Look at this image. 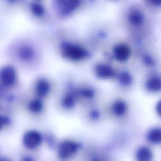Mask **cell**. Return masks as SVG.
I'll list each match as a JSON object with an SVG mask.
<instances>
[{"label": "cell", "instance_id": "1", "mask_svg": "<svg viewBox=\"0 0 161 161\" xmlns=\"http://www.w3.org/2000/svg\"><path fill=\"white\" fill-rule=\"evenodd\" d=\"M62 53L65 58L74 61L81 60L87 56V52L83 47L67 42L62 44Z\"/></svg>", "mask_w": 161, "mask_h": 161}, {"label": "cell", "instance_id": "2", "mask_svg": "<svg viewBox=\"0 0 161 161\" xmlns=\"http://www.w3.org/2000/svg\"><path fill=\"white\" fill-rule=\"evenodd\" d=\"M42 142L41 134L35 130L26 131L23 137V143L28 149H33L38 147Z\"/></svg>", "mask_w": 161, "mask_h": 161}, {"label": "cell", "instance_id": "3", "mask_svg": "<svg viewBox=\"0 0 161 161\" xmlns=\"http://www.w3.org/2000/svg\"><path fill=\"white\" fill-rule=\"evenodd\" d=\"M79 148V144L70 141L65 140L58 147V155L62 158H68L74 155Z\"/></svg>", "mask_w": 161, "mask_h": 161}, {"label": "cell", "instance_id": "4", "mask_svg": "<svg viewBox=\"0 0 161 161\" xmlns=\"http://www.w3.org/2000/svg\"><path fill=\"white\" fill-rule=\"evenodd\" d=\"M16 74L14 69L11 66H6L1 69V79L6 86H11L15 82Z\"/></svg>", "mask_w": 161, "mask_h": 161}, {"label": "cell", "instance_id": "5", "mask_svg": "<svg viewBox=\"0 0 161 161\" xmlns=\"http://www.w3.org/2000/svg\"><path fill=\"white\" fill-rule=\"evenodd\" d=\"M113 53L115 58L118 61L125 62L130 58L131 50L127 45L125 43H119L114 47Z\"/></svg>", "mask_w": 161, "mask_h": 161}, {"label": "cell", "instance_id": "6", "mask_svg": "<svg viewBox=\"0 0 161 161\" xmlns=\"http://www.w3.org/2000/svg\"><path fill=\"white\" fill-rule=\"evenodd\" d=\"M96 74L101 79H109L114 77L116 72L109 65L104 64H99L96 67Z\"/></svg>", "mask_w": 161, "mask_h": 161}, {"label": "cell", "instance_id": "7", "mask_svg": "<svg viewBox=\"0 0 161 161\" xmlns=\"http://www.w3.org/2000/svg\"><path fill=\"white\" fill-rule=\"evenodd\" d=\"M62 13L67 14L74 11L79 6V0H55Z\"/></svg>", "mask_w": 161, "mask_h": 161}, {"label": "cell", "instance_id": "8", "mask_svg": "<svg viewBox=\"0 0 161 161\" xmlns=\"http://www.w3.org/2000/svg\"><path fill=\"white\" fill-rule=\"evenodd\" d=\"M50 86L49 82L45 79H39L35 86V91L36 94L40 96L43 97L47 95L50 91Z\"/></svg>", "mask_w": 161, "mask_h": 161}, {"label": "cell", "instance_id": "9", "mask_svg": "<svg viewBox=\"0 0 161 161\" xmlns=\"http://www.w3.org/2000/svg\"><path fill=\"white\" fill-rule=\"evenodd\" d=\"M145 87L150 92H159L161 91V79L157 77H152L146 82Z\"/></svg>", "mask_w": 161, "mask_h": 161}, {"label": "cell", "instance_id": "10", "mask_svg": "<svg viewBox=\"0 0 161 161\" xmlns=\"http://www.w3.org/2000/svg\"><path fill=\"white\" fill-rule=\"evenodd\" d=\"M152 151L146 147H142L136 151V158L137 161H152Z\"/></svg>", "mask_w": 161, "mask_h": 161}, {"label": "cell", "instance_id": "11", "mask_svg": "<svg viewBox=\"0 0 161 161\" xmlns=\"http://www.w3.org/2000/svg\"><path fill=\"white\" fill-rule=\"evenodd\" d=\"M143 15L138 9L131 10L128 14V20L134 26H140L143 21Z\"/></svg>", "mask_w": 161, "mask_h": 161}, {"label": "cell", "instance_id": "12", "mask_svg": "<svg viewBox=\"0 0 161 161\" xmlns=\"http://www.w3.org/2000/svg\"><path fill=\"white\" fill-rule=\"evenodd\" d=\"M147 140L149 142L153 144L161 143V128H153L150 130L147 135Z\"/></svg>", "mask_w": 161, "mask_h": 161}, {"label": "cell", "instance_id": "13", "mask_svg": "<svg viewBox=\"0 0 161 161\" xmlns=\"http://www.w3.org/2000/svg\"><path fill=\"white\" fill-rule=\"evenodd\" d=\"M18 55L23 61H30L34 56V51L31 47L24 46L19 49Z\"/></svg>", "mask_w": 161, "mask_h": 161}, {"label": "cell", "instance_id": "14", "mask_svg": "<svg viewBox=\"0 0 161 161\" xmlns=\"http://www.w3.org/2000/svg\"><path fill=\"white\" fill-rule=\"evenodd\" d=\"M126 109L127 106L126 103L121 100L115 101L112 106L113 113L116 116H123L125 114Z\"/></svg>", "mask_w": 161, "mask_h": 161}, {"label": "cell", "instance_id": "15", "mask_svg": "<svg viewBox=\"0 0 161 161\" xmlns=\"http://www.w3.org/2000/svg\"><path fill=\"white\" fill-rule=\"evenodd\" d=\"M28 108L31 112L34 113H38L42 110L43 104L40 100L33 99L29 103Z\"/></svg>", "mask_w": 161, "mask_h": 161}, {"label": "cell", "instance_id": "16", "mask_svg": "<svg viewBox=\"0 0 161 161\" xmlns=\"http://www.w3.org/2000/svg\"><path fill=\"white\" fill-rule=\"evenodd\" d=\"M62 106L67 109L72 108L75 104V97L72 94H68L65 95L62 101Z\"/></svg>", "mask_w": 161, "mask_h": 161}, {"label": "cell", "instance_id": "17", "mask_svg": "<svg viewBox=\"0 0 161 161\" xmlns=\"http://www.w3.org/2000/svg\"><path fill=\"white\" fill-rule=\"evenodd\" d=\"M118 79L119 82L125 86L130 85L132 82V77L131 74L126 71L121 72L119 75Z\"/></svg>", "mask_w": 161, "mask_h": 161}, {"label": "cell", "instance_id": "18", "mask_svg": "<svg viewBox=\"0 0 161 161\" xmlns=\"http://www.w3.org/2000/svg\"><path fill=\"white\" fill-rule=\"evenodd\" d=\"M31 11L36 16H42L44 14V8L39 3H34L31 5Z\"/></svg>", "mask_w": 161, "mask_h": 161}, {"label": "cell", "instance_id": "19", "mask_svg": "<svg viewBox=\"0 0 161 161\" xmlns=\"http://www.w3.org/2000/svg\"><path fill=\"white\" fill-rule=\"evenodd\" d=\"M79 94L86 98H91L94 95V91L89 88H82L79 92Z\"/></svg>", "mask_w": 161, "mask_h": 161}, {"label": "cell", "instance_id": "20", "mask_svg": "<svg viewBox=\"0 0 161 161\" xmlns=\"http://www.w3.org/2000/svg\"><path fill=\"white\" fill-rule=\"evenodd\" d=\"M156 111L157 114L161 117V100L159 101L156 105Z\"/></svg>", "mask_w": 161, "mask_h": 161}, {"label": "cell", "instance_id": "21", "mask_svg": "<svg viewBox=\"0 0 161 161\" xmlns=\"http://www.w3.org/2000/svg\"><path fill=\"white\" fill-rule=\"evenodd\" d=\"M144 60L148 65H152L153 64V60L148 55H146V56L144 57Z\"/></svg>", "mask_w": 161, "mask_h": 161}, {"label": "cell", "instance_id": "22", "mask_svg": "<svg viewBox=\"0 0 161 161\" xmlns=\"http://www.w3.org/2000/svg\"><path fill=\"white\" fill-rule=\"evenodd\" d=\"M150 3L155 6H161V0H148Z\"/></svg>", "mask_w": 161, "mask_h": 161}, {"label": "cell", "instance_id": "23", "mask_svg": "<svg viewBox=\"0 0 161 161\" xmlns=\"http://www.w3.org/2000/svg\"><path fill=\"white\" fill-rule=\"evenodd\" d=\"M1 122H2V125H6L9 123L8 121V119L6 118V117H2L1 118Z\"/></svg>", "mask_w": 161, "mask_h": 161}, {"label": "cell", "instance_id": "24", "mask_svg": "<svg viewBox=\"0 0 161 161\" xmlns=\"http://www.w3.org/2000/svg\"><path fill=\"white\" fill-rule=\"evenodd\" d=\"M22 161H33V158L29 156H25L23 159Z\"/></svg>", "mask_w": 161, "mask_h": 161}, {"label": "cell", "instance_id": "25", "mask_svg": "<svg viewBox=\"0 0 161 161\" xmlns=\"http://www.w3.org/2000/svg\"><path fill=\"white\" fill-rule=\"evenodd\" d=\"M91 116L93 118H97L98 117V113H97L96 112H94L92 113H91Z\"/></svg>", "mask_w": 161, "mask_h": 161}, {"label": "cell", "instance_id": "26", "mask_svg": "<svg viewBox=\"0 0 161 161\" xmlns=\"http://www.w3.org/2000/svg\"><path fill=\"white\" fill-rule=\"evenodd\" d=\"M1 161H11V160H8L7 158H2L1 160Z\"/></svg>", "mask_w": 161, "mask_h": 161}]
</instances>
